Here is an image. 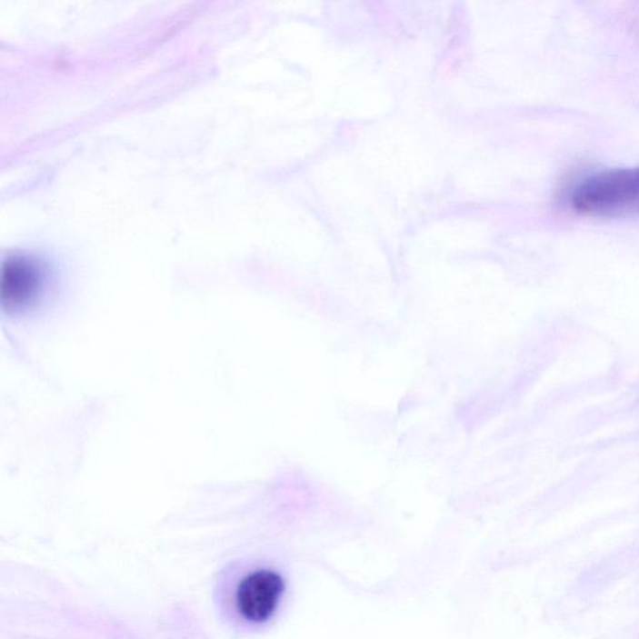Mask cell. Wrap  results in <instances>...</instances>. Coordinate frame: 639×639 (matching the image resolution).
<instances>
[{
	"mask_svg": "<svg viewBox=\"0 0 639 639\" xmlns=\"http://www.w3.org/2000/svg\"><path fill=\"white\" fill-rule=\"evenodd\" d=\"M567 203L582 215H639V166L602 170L582 177L572 187Z\"/></svg>",
	"mask_w": 639,
	"mask_h": 639,
	"instance_id": "2",
	"label": "cell"
},
{
	"mask_svg": "<svg viewBox=\"0 0 639 639\" xmlns=\"http://www.w3.org/2000/svg\"><path fill=\"white\" fill-rule=\"evenodd\" d=\"M49 281V267L38 256L13 254L6 257L0 280L3 309L12 315L28 313L45 296Z\"/></svg>",
	"mask_w": 639,
	"mask_h": 639,
	"instance_id": "3",
	"label": "cell"
},
{
	"mask_svg": "<svg viewBox=\"0 0 639 639\" xmlns=\"http://www.w3.org/2000/svg\"><path fill=\"white\" fill-rule=\"evenodd\" d=\"M285 588V580L275 568L234 562L217 581L216 602L233 628L250 630L273 620Z\"/></svg>",
	"mask_w": 639,
	"mask_h": 639,
	"instance_id": "1",
	"label": "cell"
}]
</instances>
